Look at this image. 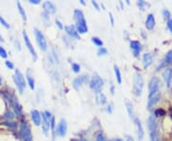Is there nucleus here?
Here are the masks:
<instances>
[{
	"label": "nucleus",
	"instance_id": "nucleus-15",
	"mask_svg": "<svg viewBox=\"0 0 172 141\" xmlns=\"http://www.w3.org/2000/svg\"><path fill=\"white\" fill-rule=\"evenodd\" d=\"M135 124L137 127V134H138V138H139V141H143V136H145V131H143V125L140 123V120L139 118H135Z\"/></svg>",
	"mask_w": 172,
	"mask_h": 141
},
{
	"label": "nucleus",
	"instance_id": "nucleus-46",
	"mask_svg": "<svg viewBox=\"0 0 172 141\" xmlns=\"http://www.w3.org/2000/svg\"><path fill=\"white\" fill-rule=\"evenodd\" d=\"M167 28H168V30H169V32L172 33V19L167 21Z\"/></svg>",
	"mask_w": 172,
	"mask_h": 141
},
{
	"label": "nucleus",
	"instance_id": "nucleus-12",
	"mask_svg": "<svg viewBox=\"0 0 172 141\" xmlns=\"http://www.w3.org/2000/svg\"><path fill=\"white\" fill-rule=\"evenodd\" d=\"M43 9H44V12L48 14H54L57 12V7L53 2L51 1H45L42 5Z\"/></svg>",
	"mask_w": 172,
	"mask_h": 141
},
{
	"label": "nucleus",
	"instance_id": "nucleus-5",
	"mask_svg": "<svg viewBox=\"0 0 172 141\" xmlns=\"http://www.w3.org/2000/svg\"><path fill=\"white\" fill-rule=\"evenodd\" d=\"M20 136L24 141H33V136L31 133L30 126L26 122H23L20 125Z\"/></svg>",
	"mask_w": 172,
	"mask_h": 141
},
{
	"label": "nucleus",
	"instance_id": "nucleus-53",
	"mask_svg": "<svg viewBox=\"0 0 172 141\" xmlns=\"http://www.w3.org/2000/svg\"><path fill=\"white\" fill-rule=\"evenodd\" d=\"M15 46H16V48L20 51V45H19V42H18V41H17V42H15Z\"/></svg>",
	"mask_w": 172,
	"mask_h": 141
},
{
	"label": "nucleus",
	"instance_id": "nucleus-58",
	"mask_svg": "<svg viewBox=\"0 0 172 141\" xmlns=\"http://www.w3.org/2000/svg\"><path fill=\"white\" fill-rule=\"evenodd\" d=\"M71 141H77V140H71ZM80 141H87V140H85V139H81Z\"/></svg>",
	"mask_w": 172,
	"mask_h": 141
},
{
	"label": "nucleus",
	"instance_id": "nucleus-10",
	"mask_svg": "<svg viewBox=\"0 0 172 141\" xmlns=\"http://www.w3.org/2000/svg\"><path fill=\"white\" fill-rule=\"evenodd\" d=\"M64 30L66 33L68 34L70 37H73L75 39H79V33L77 31L76 27L73 26V25H69V26H65Z\"/></svg>",
	"mask_w": 172,
	"mask_h": 141
},
{
	"label": "nucleus",
	"instance_id": "nucleus-20",
	"mask_svg": "<svg viewBox=\"0 0 172 141\" xmlns=\"http://www.w3.org/2000/svg\"><path fill=\"white\" fill-rule=\"evenodd\" d=\"M162 77H164L165 83H167V86L169 87L172 79V69H167L162 74Z\"/></svg>",
	"mask_w": 172,
	"mask_h": 141
},
{
	"label": "nucleus",
	"instance_id": "nucleus-24",
	"mask_svg": "<svg viewBox=\"0 0 172 141\" xmlns=\"http://www.w3.org/2000/svg\"><path fill=\"white\" fill-rule=\"evenodd\" d=\"M106 101H107V99H106V96L104 93H102L101 92L97 93V102H98V104L104 105Z\"/></svg>",
	"mask_w": 172,
	"mask_h": 141
},
{
	"label": "nucleus",
	"instance_id": "nucleus-6",
	"mask_svg": "<svg viewBox=\"0 0 172 141\" xmlns=\"http://www.w3.org/2000/svg\"><path fill=\"white\" fill-rule=\"evenodd\" d=\"M103 87V81L101 77H99L98 74H95L93 77L91 81H90V88H91L92 90H94L95 92L98 93H101V89Z\"/></svg>",
	"mask_w": 172,
	"mask_h": 141
},
{
	"label": "nucleus",
	"instance_id": "nucleus-33",
	"mask_svg": "<svg viewBox=\"0 0 172 141\" xmlns=\"http://www.w3.org/2000/svg\"><path fill=\"white\" fill-rule=\"evenodd\" d=\"M72 70H73L74 73H79V71H80V66L77 64V63H73L72 64Z\"/></svg>",
	"mask_w": 172,
	"mask_h": 141
},
{
	"label": "nucleus",
	"instance_id": "nucleus-44",
	"mask_svg": "<svg viewBox=\"0 0 172 141\" xmlns=\"http://www.w3.org/2000/svg\"><path fill=\"white\" fill-rule=\"evenodd\" d=\"M42 18L45 20V23H48V22H49V14H46L45 12L42 14Z\"/></svg>",
	"mask_w": 172,
	"mask_h": 141
},
{
	"label": "nucleus",
	"instance_id": "nucleus-43",
	"mask_svg": "<svg viewBox=\"0 0 172 141\" xmlns=\"http://www.w3.org/2000/svg\"><path fill=\"white\" fill-rule=\"evenodd\" d=\"M55 22H56V24H57V26L58 27L59 30H62V29H63V25H62V23L60 22V20H59V19H56Z\"/></svg>",
	"mask_w": 172,
	"mask_h": 141
},
{
	"label": "nucleus",
	"instance_id": "nucleus-48",
	"mask_svg": "<svg viewBox=\"0 0 172 141\" xmlns=\"http://www.w3.org/2000/svg\"><path fill=\"white\" fill-rule=\"evenodd\" d=\"M29 2L31 3V4H34V5H37L40 3L39 0H29Z\"/></svg>",
	"mask_w": 172,
	"mask_h": 141
},
{
	"label": "nucleus",
	"instance_id": "nucleus-42",
	"mask_svg": "<svg viewBox=\"0 0 172 141\" xmlns=\"http://www.w3.org/2000/svg\"><path fill=\"white\" fill-rule=\"evenodd\" d=\"M4 124L8 128H10V129H14V128H15V124L14 123V122H5Z\"/></svg>",
	"mask_w": 172,
	"mask_h": 141
},
{
	"label": "nucleus",
	"instance_id": "nucleus-51",
	"mask_svg": "<svg viewBox=\"0 0 172 141\" xmlns=\"http://www.w3.org/2000/svg\"><path fill=\"white\" fill-rule=\"evenodd\" d=\"M110 92H111V95H114V93H115V87H114V86H111V88H110Z\"/></svg>",
	"mask_w": 172,
	"mask_h": 141
},
{
	"label": "nucleus",
	"instance_id": "nucleus-16",
	"mask_svg": "<svg viewBox=\"0 0 172 141\" xmlns=\"http://www.w3.org/2000/svg\"><path fill=\"white\" fill-rule=\"evenodd\" d=\"M130 49L132 50L134 56L137 57L140 52V51H142V45H140V43L139 41H131L130 42Z\"/></svg>",
	"mask_w": 172,
	"mask_h": 141
},
{
	"label": "nucleus",
	"instance_id": "nucleus-13",
	"mask_svg": "<svg viewBox=\"0 0 172 141\" xmlns=\"http://www.w3.org/2000/svg\"><path fill=\"white\" fill-rule=\"evenodd\" d=\"M31 117H32V120L34 123V125H36V126H40V125H41L42 116H41V114H40L37 110H33V111L31 112Z\"/></svg>",
	"mask_w": 172,
	"mask_h": 141
},
{
	"label": "nucleus",
	"instance_id": "nucleus-30",
	"mask_svg": "<svg viewBox=\"0 0 172 141\" xmlns=\"http://www.w3.org/2000/svg\"><path fill=\"white\" fill-rule=\"evenodd\" d=\"M92 42L95 44V45L99 47V48H101V47H102V45H103L102 40L101 38H99V37H93V38H92Z\"/></svg>",
	"mask_w": 172,
	"mask_h": 141
},
{
	"label": "nucleus",
	"instance_id": "nucleus-23",
	"mask_svg": "<svg viewBox=\"0 0 172 141\" xmlns=\"http://www.w3.org/2000/svg\"><path fill=\"white\" fill-rule=\"evenodd\" d=\"M149 133H150V141H160L158 128H155V129L149 131Z\"/></svg>",
	"mask_w": 172,
	"mask_h": 141
},
{
	"label": "nucleus",
	"instance_id": "nucleus-50",
	"mask_svg": "<svg viewBox=\"0 0 172 141\" xmlns=\"http://www.w3.org/2000/svg\"><path fill=\"white\" fill-rule=\"evenodd\" d=\"M125 140H126V141H134L133 137L130 136H125Z\"/></svg>",
	"mask_w": 172,
	"mask_h": 141
},
{
	"label": "nucleus",
	"instance_id": "nucleus-9",
	"mask_svg": "<svg viewBox=\"0 0 172 141\" xmlns=\"http://www.w3.org/2000/svg\"><path fill=\"white\" fill-rule=\"evenodd\" d=\"M66 134H67V123H66V120L61 119L60 122H59L58 125L57 134L58 136L63 137V136H66Z\"/></svg>",
	"mask_w": 172,
	"mask_h": 141
},
{
	"label": "nucleus",
	"instance_id": "nucleus-54",
	"mask_svg": "<svg viewBox=\"0 0 172 141\" xmlns=\"http://www.w3.org/2000/svg\"><path fill=\"white\" fill-rule=\"evenodd\" d=\"M0 42H5V40H4V38H3V36L0 34Z\"/></svg>",
	"mask_w": 172,
	"mask_h": 141
},
{
	"label": "nucleus",
	"instance_id": "nucleus-17",
	"mask_svg": "<svg viewBox=\"0 0 172 141\" xmlns=\"http://www.w3.org/2000/svg\"><path fill=\"white\" fill-rule=\"evenodd\" d=\"M156 25V20H155V17L154 15L152 14H149L147 15V17H146V20H145V27L147 30H153L154 29Z\"/></svg>",
	"mask_w": 172,
	"mask_h": 141
},
{
	"label": "nucleus",
	"instance_id": "nucleus-55",
	"mask_svg": "<svg viewBox=\"0 0 172 141\" xmlns=\"http://www.w3.org/2000/svg\"><path fill=\"white\" fill-rule=\"evenodd\" d=\"M111 141H123L121 138H114V139H112Z\"/></svg>",
	"mask_w": 172,
	"mask_h": 141
},
{
	"label": "nucleus",
	"instance_id": "nucleus-41",
	"mask_svg": "<svg viewBox=\"0 0 172 141\" xmlns=\"http://www.w3.org/2000/svg\"><path fill=\"white\" fill-rule=\"evenodd\" d=\"M5 65H6V67H7L8 69H10V70H12V69L14 68V64H12V62L9 61V60H7V61L5 62Z\"/></svg>",
	"mask_w": 172,
	"mask_h": 141
},
{
	"label": "nucleus",
	"instance_id": "nucleus-40",
	"mask_svg": "<svg viewBox=\"0 0 172 141\" xmlns=\"http://www.w3.org/2000/svg\"><path fill=\"white\" fill-rule=\"evenodd\" d=\"M52 52H53V56H54V60H55V62H56L57 64H58V63H59V58H58V54H57V52H56V50L53 49V50H52Z\"/></svg>",
	"mask_w": 172,
	"mask_h": 141
},
{
	"label": "nucleus",
	"instance_id": "nucleus-25",
	"mask_svg": "<svg viewBox=\"0 0 172 141\" xmlns=\"http://www.w3.org/2000/svg\"><path fill=\"white\" fill-rule=\"evenodd\" d=\"M16 6H17L18 12H19L21 17H22V19L24 21H26L27 20V14H26V12H25V10H24V8L22 7V5H21V3L20 2H16Z\"/></svg>",
	"mask_w": 172,
	"mask_h": 141
},
{
	"label": "nucleus",
	"instance_id": "nucleus-47",
	"mask_svg": "<svg viewBox=\"0 0 172 141\" xmlns=\"http://www.w3.org/2000/svg\"><path fill=\"white\" fill-rule=\"evenodd\" d=\"M91 3H92V5L94 6V7H95V9H96L97 11H99V10H101V9H99V4H98V3H97L96 1H91Z\"/></svg>",
	"mask_w": 172,
	"mask_h": 141
},
{
	"label": "nucleus",
	"instance_id": "nucleus-29",
	"mask_svg": "<svg viewBox=\"0 0 172 141\" xmlns=\"http://www.w3.org/2000/svg\"><path fill=\"white\" fill-rule=\"evenodd\" d=\"M164 63H162V66H164V64H170L172 63V50L170 52H167V54L165 55V58H164Z\"/></svg>",
	"mask_w": 172,
	"mask_h": 141
},
{
	"label": "nucleus",
	"instance_id": "nucleus-11",
	"mask_svg": "<svg viewBox=\"0 0 172 141\" xmlns=\"http://www.w3.org/2000/svg\"><path fill=\"white\" fill-rule=\"evenodd\" d=\"M87 81H88V76H81L75 78L74 81H73L74 89L77 90V91H79L80 89V87L82 86V84L87 82Z\"/></svg>",
	"mask_w": 172,
	"mask_h": 141
},
{
	"label": "nucleus",
	"instance_id": "nucleus-4",
	"mask_svg": "<svg viewBox=\"0 0 172 141\" xmlns=\"http://www.w3.org/2000/svg\"><path fill=\"white\" fill-rule=\"evenodd\" d=\"M34 36H36V43L40 48V50L43 52H45L47 50V41H46L44 34L37 29H34Z\"/></svg>",
	"mask_w": 172,
	"mask_h": 141
},
{
	"label": "nucleus",
	"instance_id": "nucleus-49",
	"mask_svg": "<svg viewBox=\"0 0 172 141\" xmlns=\"http://www.w3.org/2000/svg\"><path fill=\"white\" fill-rule=\"evenodd\" d=\"M109 17H110L111 25H112V26H114V18H113V15H112V14H111V12H110V14H109Z\"/></svg>",
	"mask_w": 172,
	"mask_h": 141
},
{
	"label": "nucleus",
	"instance_id": "nucleus-8",
	"mask_svg": "<svg viewBox=\"0 0 172 141\" xmlns=\"http://www.w3.org/2000/svg\"><path fill=\"white\" fill-rule=\"evenodd\" d=\"M22 34H23V39H24L25 45H26L27 49L29 50L30 54H32L33 58H34V60H36V59H37L36 52V50H34V46L32 45V43H31V40H30V38H29V36H28V34H27V33H26V31H23Z\"/></svg>",
	"mask_w": 172,
	"mask_h": 141
},
{
	"label": "nucleus",
	"instance_id": "nucleus-26",
	"mask_svg": "<svg viewBox=\"0 0 172 141\" xmlns=\"http://www.w3.org/2000/svg\"><path fill=\"white\" fill-rule=\"evenodd\" d=\"M114 72H115V76H116V79H117L118 84H121V74L120 69L117 65L114 66Z\"/></svg>",
	"mask_w": 172,
	"mask_h": 141
},
{
	"label": "nucleus",
	"instance_id": "nucleus-28",
	"mask_svg": "<svg viewBox=\"0 0 172 141\" xmlns=\"http://www.w3.org/2000/svg\"><path fill=\"white\" fill-rule=\"evenodd\" d=\"M74 16H75L76 21H79V20H81V19H85V18H84V14L82 12V11H80V10H75Z\"/></svg>",
	"mask_w": 172,
	"mask_h": 141
},
{
	"label": "nucleus",
	"instance_id": "nucleus-36",
	"mask_svg": "<svg viewBox=\"0 0 172 141\" xmlns=\"http://www.w3.org/2000/svg\"><path fill=\"white\" fill-rule=\"evenodd\" d=\"M0 24H1L3 27H5L6 29H10V25L8 24V22L6 21L2 16H0Z\"/></svg>",
	"mask_w": 172,
	"mask_h": 141
},
{
	"label": "nucleus",
	"instance_id": "nucleus-19",
	"mask_svg": "<svg viewBox=\"0 0 172 141\" xmlns=\"http://www.w3.org/2000/svg\"><path fill=\"white\" fill-rule=\"evenodd\" d=\"M161 98V93H159L157 95H155L154 96H152L151 98H148V102H147V109H151L159 102V100Z\"/></svg>",
	"mask_w": 172,
	"mask_h": 141
},
{
	"label": "nucleus",
	"instance_id": "nucleus-1",
	"mask_svg": "<svg viewBox=\"0 0 172 141\" xmlns=\"http://www.w3.org/2000/svg\"><path fill=\"white\" fill-rule=\"evenodd\" d=\"M143 90V78L142 74L135 73L133 76V93L134 95L140 96L142 95Z\"/></svg>",
	"mask_w": 172,
	"mask_h": 141
},
{
	"label": "nucleus",
	"instance_id": "nucleus-32",
	"mask_svg": "<svg viewBox=\"0 0 172 141\" xmlns=\"http://www.w3.org/2000/svg\"><path fill=\"white\" fill-rule=\"evenodd\" d=\"M4 117L6 118V119H8V120H12V118L14 117V112H11V111H7V112H5Z\"/></svg>",
	"mask_w": 172,
	"mask_h": 141
},
{
	"label": "nucleus",
	"instance_id": "nucleus-31",
	"mask_svg": "<svg viewBox=\"0 0 172 141\" xmlns=\"http://www.w3.org/2000/svg\"><path fill=\"white\" fill-rule=\"evenodd\" d=\"M137 5L139 6L140 10L143 11V10H145V8L147 7V6H148V3H146L145 1H143V0H140V1L137 2Z\"/></svg>",
	"mask_w": 172,
	"mask_h": 141
},
{
	"label": "nucleus",
	"instance_id": "nucleus-45",
	"mask_svg": "<svg viewBox=\"0 0 172 141\" xmlns=\"http://www.w3.org/2000/svg\"><path fill=\"white\" fill-rule=\"evenodd\" d=\"M97 141H106V139L104 138V136H103L101 134H99L98 136H97Z\"/></svg>",
	"mask_w": 172,
	"mask_h": 141
},
{
	"label": "nucleus",
	"instance_id": "nucleus-7",
	"mask_svg": "<svg viewBox=\"0 0 172 141\" xmlns=\"http://www.w3.org/2000/svg\"><path fill=\"white\" fill-rule=\"evenodd\" d=\"M5 97L9 100V102L11 103L12 107L14 108L15 114H22V107H21V105L18 103V101L16 100V98L14 97V96H12L11 95H9V93H4Z\"/></svg>",
	"mask_w": 172,
	"mask_h": 141
},
{
	"label": "nucleus",
	"instance_id": "nucleus-38",
	"mask_svg": "<svg viewBox=\"0 0 172 141\" xmlns=\"http://www.w3.org/2000/svg\"><path fill=\"white\" fill-rule=\"evenodd\" d=\"M0 56L2 58H7L8 57V54L6 52V50L3 48V47H0Z\"/></svg>",
	"mask_w": 172,
	"mask_h": 141
},
{
	"label": "nucleus",
	"instance_id": "nucleus-34",
	"mask_svg": "<svg viewBox=\"0 0 172 141\" xmlns=\"http://www.w3.org/2000/svg\"><path fill=\"white\" fill-rule=\"evenodd\" d=\"M162 15H164V17L167 21L171 19V18H170L171 17V14H170V12L168 10H164V11H162Z\"/></svg>",
	"mask_w": 172,
	"mask_h": 141
},
{
	"label": "nucleus",
	"instance_id": "nucleus-14",
	"mask_svg": "<svg viewBox=\"0 0 172 141\" xmlns=\"http://www.w3.org/2000/svg\"><path fill=\"white\" fill-rule=\"evenodd\" d=\"M76 29L79 32V33H85L88 32V27H87V23L85 19H81L77 21Z\"/></svg>",
	"mask_w": 172,
	"mask_h": 141
},
{
	"label": "nucleus",
	"instance_id": "nucleus-27",
	"mask_svg": "<svg viewBox=\"0 0 172 141\" xmlns=\"http://www.w3.org/2000/svg\"><path fill=\"white\" fill-rule=\"evenodd\" d=\"M27 80H28V84H29L31 90H34V77L30 74V70L27 71Z\"/></svg>",
	"mask_w": 172,
	"mask_h": 141
},
{
	"label": "nucleus",
	"instance_id": "nucleus-18",
	"mask_svg": "<svg viewBox=\"0 0 172 141\" xmlns=\"http://www.w3.org/2000/svg\"><path fill=\"white\" fill-rule=\"evenodd\" d=\"M41 116H42L41 127H42V130H43V134H44L45 136H48L49 130H50V128H51V121L47 120L46 117L43 114H41Z\"/></svg>",
	"mask_w": 172,
	"mask_h": 141
},
{
	"label": "nucleus",
	"instance_id": "nucleus-39",
	"mask_svg": "<svg viewBox=\"0 0 172 141\" xmlns=\"http://www.w3.org/2000/svg\"><path fill=\"white\" fill-rule=\"evenodd\" d=\"M44 116L46 117V119L47 120H49V121H51L52 120V118H53V115H52V114L49 111H44V112L42 114Z\"/></svg>",
	"mask_w": 172,
	"mask_h": 141
},
{
	"label": "nucleus",
	"instance_id": "nucleus-37",
	"mask_svg": "<svg viewBox=\"0 0 172 141\" xmlns=\"http://www.w3.org/2000/svg\"><path fill=\"white\" fill-rule=\"evenodd\" d=\"M98 54L99 56L106 55L107 54V50H106L105 48H103V47H101V48H99V50H98Z\"/></svg>",
	"mask_w": 172,
	"mask_h": 141
},
{
	"label": "nucleus",
	"instance_id": "nucleus-22",
	"mask_svg": "<svg viewBox=\"0 0 172 141\" xmlns=\"http://www.w3.org/2000/svg\"><path fill=\"white\" fill-rule=\"evenodd\" d=\"M125 107H126V110H127V112H128V115H129V117L131 118V119L135 120L136 116H135V112H134L133 104L130 101L126 100V101H125Z\"/></svg>",
	"mask_w": 172,
	"mask_h": 141
},
{
	"label": "nucleus",
	"instance_id": "nucleus-52",
	"mask_svg": "<svg viewBox=\"0 0 172 141\" xmlns=\"http://www.w3.org/2000/svg\"><path fill=\"white\" fill-rule=\"evenodd\" d=\"M107 112H110V114L112 112V106H111V105H109L108 107H107Z\"/></svg>",
	"mask_w": 172,
	"mask_h": 141
},
{
	"label": "nucleus",
	"instance_id": "nucleus-56",
	"mask_svg": "<svg viewBox=\"0 0 172 141\" xmlns=\"http://www.w3.org/2000/svg\"><path fill=\"white\" fill-rule=\"evenodd\" d=\"M80 3H81L82 5H85V2H84L83 0H80Z\"/></svg>",
	"mask_w": 172,
	"mask_h": 141
},
{
	"label": "nucleus",
	"instance_id": "nucleus-3",
	"mask_svg": "<svg viewBox=\"0 0 172 141\" xmlns=\"http://www.w3.org/2000/svg\"><path fill=\"white\" fill-rule=\"evenodd\" d=\"M160 86H161V82L157 77H153L150 80L148 86V90H149L148 98H151L152 96H154L155 95L160 93Z\"/></svg>",
	"mask_w": 172,
	"mask_h": 141
},
{
	"label": "nucleus",
	"instance_id": "nucleus-57",
	"mask_svg": "<svg viewBox=\"0 0 172 141\" xmlns=\"http://www.w3.org/2000/svg\"><path fill=\"white\" fill-rule=\"evenodd\" d=\"M1 84H2V77L0 76V85H1Z\"/></svg>",
	"mask_w": 172,
	"mask_h": 141
},
{
	"label": "nucleus",
	"instance_id": "nucleus-35",
	"mask_svg": "<svg viewBox=\"0 0 172 141\" xmlns=\"http://www.w3.org/2000/svg\"><path fill=\"white\" fill-rule=\"evenodd\" d=\"M154 114H155V116H162V115L165 114V112L162 109H157L154 112Z\"/></svg>",
	"mask_w": 172,
	"mask_h": 141
},
{
	"label": "nucleus",
	"instance_id": "nucleus-2",
	"mask_svg": "<svg viewBox=\"0 0 172 141\" xmlns=\"http://www.w3.org/2000/svg\"><path fill=\"white\" fill-rule=\"evenodd\" d=\"M14 81L17 87L18 91H19V93H23L25 87H26V80H25V76H23V74L21 73L18 69H16V70L14 71Z\"/></svg>",
	"mask_w": 172,
	"mask_h": 141
},
{
	"label": "nucleus",
	"instance_id": "nucleus-21",
	"mask_svg": "<svg viewBox=\"0 0 172 141\" xmlns=\"http://www.w3.org/2000/svg\"><path fill=\"white\" fill-rule=\"evenodd\" d=\"M153 63V56L150 54H145L143 56V68L146 69L148 68L150 65Z\"/></svg>",
	"mask_w": 172,
	"mask_h": 141
}]
</instances>
